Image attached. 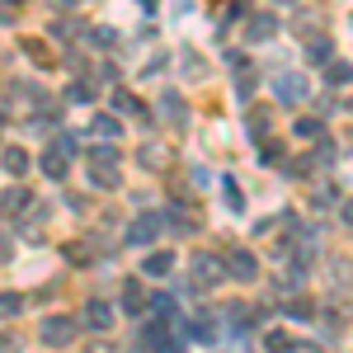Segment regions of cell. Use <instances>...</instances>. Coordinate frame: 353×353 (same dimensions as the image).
<instances>
[{
  "label": "cell",
  "mask_w": 353,
  "mask_h": 353,
  "mask_svg": "<svg viewBox=\"0 0 353 353\" xmlns=\"http://www.w3.org/2000/svg\"><path fill=\"white\" fill-rule=\"evenodd\" d=\"M14 94H19V99H24V104H33V109H48V94H43V85L33 81V85H14Z\"/></svg>",
  "instance_id": "d6986e66"
},
{
  "label": "cell",
  "mask_w": 353,
  "mask_h": 353,
  "mask_svg": "<svg viewBox=\"0 0 353 353\" xmlns=\"http://www.w3.org/2000/svg\"><path fill=\"white\" fill-rule=\"evenodd\" d=\"M269 132H273V128H269V109H254V113H250V137L264 141Z\"/></svg>",
  "instance_id": "4316f807"
},
{
  "label": "cell",
  "mask_w": 353,
  "mask_h": 353,
  "mask_svg": "<svg viewBox=\"0 0 353 353\" xmlns=\"http://www.w3.org/2000/svg\"><path fill=\"white\" fill-rule=\"evenodd\" d=\"M259 161H283V146H278V141H264V151H259Z\"/></svg>",
  "instance_id": "e575fe53"
},
{
  "label": "cell",
  "mask_w": 353,
  "mask_h": 353,
  "mask_svg": "<svg viewBox=\"0 0 353 353\" xmlns=\"http://www.w3.org/2000/svg\"><path fill=\"white\" fill-rule=\"evenodd\" d=\"M94 43L99 48H113V28H94Z\"/></svg>",
  "instance_id": "74e56055"
},
{
  "label": "cell",
  "mask_w": 353,
  "mask_h": 353,
  "mask_svg": "<svg viewBox=\"0 0 353 353\" xmlns=\"http://www.w3.org/2000/svg\"><path fill=\"white\" fill-rule=\"evenodd\" d=\"M43 174H48V179H57V184H61V179H66V174H71V161H66V156H61V151H52V146H48V151H43Z\"/></svg>",
  "instance_id": "8fae6325"
},
{
  "label": "cell",
  "mask_w": 353,
  "mask_h": 353,
  "mask_svg": "<svg viewBox=\"0 0 353 353\" xmlns=\"http://www.w3.org/2000/svg\"><path fill=\"white\" fill-rule=\"evenodd\" d=\"M0 165H5L10 174H24L28 170V151L24 146H5V151H0Z\"/></svg>",
  "instance_id": "2e32d148"
},
{
  "label": "cell",
  "mask_w": 353,
  "mask_h": 353,
  "mask_svg": "<svg viewBox=\"0 0 353 353\" xmlns=\"http://www.w3.org/2000/svg\"><path fill=\"white\" fill-rule=\"evenodd\" d=\"M250 85H254V71H250V66H236V94H241V99H250V94H254Z\"/></svg>",
  "instance_id": "4dcf8cb0"
},
{
  "label": "cell",
  "mask_w": 353,
  "mask_h": 353,
  "mask_svg": "<svg viewBox=\"0 0 353 353\" xmlns=\"http://www.w3.org/2000/svg\"><path fill=\"white\" fill-rule=\"evenodd\" d=\"M81 19H57V38H71V33H81Z\"/></svg>",
  "instance_id": "836d02e7"
},
{
  "label": "cell",
  "mask_w": 353,
  "mask_h": 353,
  "mask_svg": "<svg viewBox=\"0 0 353 353\" xmlns=\"http://www.w3.org/2000/svg\"><path fill=\"white\" fill-rule=\"evenodd\" d=\"M113 104H118V109H123V113H128V109H137V99H132V94H128V90H118V94H113Z\"/></svg>",
  "instance_id": "d590c367"
},
{
  "label": "cell",
  "mask_w": 353,
  "mask_h": 353,
  "mask_svg": "<svg viewBox=\"0 0 353 353\" xmlns=\"http://www.w3.org/2000/svg\"><path fill=\"white\" fill-rule=\"evenodd\" d=\"M273 90H278V99H283V104H301V99L311 94L306 76H292V71H283V76L273 81Z\"/></svg>",
  "instance_id": "5b68a950"
},
{
  "label": "cell",
  "mask_w": 353,
  "mask_h": 353,
  "mask_svg": "<svg viewBox=\"0 0 353 353\" xmlns=\"http://www.w3.org/2000/svg\"><path fill=\"white\" fill-rule=\"evenodd\" d=\"M245 33H250L254 43H264V38H273V33H278V19H273V14H254V19L245 24Z\"/></svg>",
  "instance_id": "5bb4252c"
},
{
  "label": "cell",
  "mask_w": 353,
  "mask_h": 353,
  "mask_svg": "<svg viewBox=\"0 0 353 353\" xmlns=\"http://www.w3.org/2000/svg\"><path fill=\"white\" fill-rule=\"evenodd\" d=\"M118 306H123V316H141V311H146V288H141L137 278H128V283H123V301H118Z\"/></svg>",
  "instance_id": "9c48e42d"
},
{
  "label": "cell",
  "mask_w": 353,
  "mask_h": 353,
  "mask_svg": "<svg viewBox=\"0 0 353 353\" xmlns=\"http://www.w3.org/2000/svg\"><path fill=\"white\" fill-rule=\"evenodd\" d=\"M273 5H297V0H273Z\"/></svg>",
  "instance_id": "ab89813d"
},
{
  "label": "cell",
  "mask_w": 353,
  "mask_h": 353,
  "mask_svg": "<svg viewBox=\"0 0 353 353\" xmlns=\"http://www.w3.org/2000/svg\"><path fill=\"white\" fill-rule=\"evenodd\" d=\"M90 170H118V146H94L90 151Z\"/></svg>",
  "instance_id": "e0dca14e"
},
{
  "label": "cell",
  "mask_w": 353,
  "mask_h": 353,
  "mask_svg": "<svg viewBox=\"0 0 353 353\" xmlns=\"http://www.w3.org/2000/svg\"><path fill=\"white\" fill-rule=\"evenodd\" d=\"M311 316H316V306H311V301L301 297V292H297V301H288V321H297V325H306Z\"/></svg>",
  "instance_id": "603a6c76"
},
{
  "label": "cell",
  "mask_w": 353,
  "mask_h": 353,
  "mask_svg": "<svg viewBox=\"0 0 353 353\" xmlns=\"http://www.w3.org/2000/svg\"><path fill=\"white\" fill-rule=\"evenodd\" d=\"M292 132H297L301 141H321V137H325V123H321V118H297Z\"/></svg>",
  "instance_id": "ffe728a7"
},
{
  "label": "cell",
  "mask_w": 353,
  "mask_h": 353,
  "mask_svg": "<svg viewBox=\"0 0 353 353\" xmlns=\"http://www.w3.org/2000/svg\"><path fill=\"white\" fill-rule=\"evenodd\" d=\"M226 325H236V330L250 325V311H245L241 301H226Z\"/></svg>",
  "instance_id": "f1b7e54d"
},
{
  "label": "cell",
  "mask_w": 353,
  "mask_h": 353,
  "mask_svg": "<svg viewBox=\"0 0 353 353\" xmlns=\"http://www.w3.org/2000/svg\"><path fill=\"white\" fill-rule=\"evenodd\" d=\"M165 161H170V151H165L161 141H151V146H141V165H146V170H165Z\"/></svg>",
  "instance_id": "44dd1931"
},
{
  "label": "cell",
  "mask_w": 353,
  "mask_h": 353,
  "mask_svg": "<svg viewBox=\"0 0 353 353\" xmlns=\"http://www.w3.org/2000/svg\"><path fill=\"white\" fill-rule=\"evenodd\" d=\"M306 57H311L316 66H330V61H334V43H330V38H311V48H306Z\"/></svg>",
  "instance_id": "ac0fdd59"
},
{
  "label": "cell",
  "mask_w": 353,
  "mask_h": 353,
  "mask_svg": "<svg viewBox=\"0 0 353 353\" xmlns=\"http://www.w3.org/2000/svg\"><path fill=\"white\" fill-rule=\"evenodd\" d=\"M146 311H151V321H165V325H170L179 306H174V297H170V292H156V297H146Z\"/></svg>",
  "instance_id": "7c38bea8"
},
{
  "label": "cell",
  "mask_w": 353,
  "mask_h": 353,
  "mask_svg": "<svg viewBox=\"0 0 353 353\" xmlns=\"http://www.w3.org/2000/svg\"><path fill=\"white\" fill-rule=\"evenodd\" d=\"M161 118H165V123H174V128H184V118H189V104H184L174 90H165V94H161Z\"/></svg>",
  "instance_id": "30bf717a"
},
{
  "label": "cell",
  "mask_w": 353,
  "mask_h": 353,
  "mask_svg": "<svg viewBox=\"0 0 353 353\" xmlns=\"http://www.w3.org/2000/svg\"><path fill=\"white\" fill-rule=\"evenodd\" d=\"M52 151H61V156L71 161V156L81 151V141H76V137H71V132H61V137H57V141H52Z\"/></svg>",
  "instance_id": "d6a6232c"
},
{
  "label": "cell",
  "mask_w": 353,
  "mask_h": 353,
  "mask_svg": "<svg viewBox=\"0 0 353 353\" xmlns=\"http://www.w3.org/2000/svg\"><path fill=\"white\" fill-rule=\"evenodd\" d=\"M28 203H33V193H28V189H5V193H0V212H5V217L24 212Z\"/></svg>",
  "instance_id": "4fadbf2b"
},
{
  "label": "cell",
  "mask_w": 353,
  "mask_h": 353,
  "mask_svg": "<svg viewBox=\"0 0 353 353\" xmlns=\"http://www.w3.org/2000/svg\"><path fill=\"white\" fill-rule=\"evenodd\" d=\"M66 99H71V104H90V99H94V85H90V81H76L71 90H66Z\"/></svg>",
  "instance_id": "f546056e"
},
{
  "label": "cell",
  "mask_w": 353,
  "mask_h": 353,
  "mask_svg": "<svg viewBox=\"0 0 353 353\" xmlns=\"http://www.w3.org/2000/svg\"><path fill=\"white\" fill-rule=\"evenodd\" d=\"M170 273H174V254L170 250H156V254L141 259V278H170Z\"/></svg>",
  "instance_id": "ba28073f"
},
{
  "label": "cell",
  "mask_w": 353,
  "mask_h": 353,
  "mask_svg": "<svg viewBox=\"0 0 353 353\" xmlns=\"http://www.w3.org/2000/svg\"><path fill=\"white\" fill-rule=\"evenodd\" d=\"M170 221L179 231H198V212H189V208H170Z\"/></svg>",
  "instance_id": "83f0119b"
},
{
  "label": "cell",
  "mask_w": 353,
  "mask_h": 353,
  "mask_svg": "<svg viewBox=\"0 0 353 353\" xmlns=\"http://www.w3.org/2000/svg\"><path fill=\"white\" fill-rule=\"evenodd\" d=\"M221 264H226V278H236V283H254V278H259V259H254V250H231Z\"/></svg>",
  "instance_id": "277c9868"
},
{
  "label": "cell",
  "mask_w": 353,
  "mask_h": 353,
  "mask_svg": "<svg viewBox=\"0 0 353 353\" xmlns=\"http://www.w3.org/2000/svg\"><path fill=\"white\" fill-rule=\"evenodd\" d=\"M76 334H81V321H71V316H48V321L38 325V339L52 344V349H66Z\"/></svg>",
  "instance_id": "7a4b0ae2"
},
{
  "label": "cell",
  "mask_w": 353,
  "mask_h": 353,
  "mask_svg": "<svg viewBox=\"0 0 353 353\" xmlns=\"http://www.w3.org/2000/svg\"><path fill=\"white\" fill-rule=\"evenodd\" d=\"M221 189H226V208H231V212H245V193H241V184H236L231 174L221 179Z\"/></svg>",
  "instance_id": "484cf974"
},
{
  "label": "cell",
  "mask_w": 353,
  "mask_h": 353,
  "mask_svg": "<svg viewBox=\"0 0 353 353\" xmlns=\"http://www.w3.org/2000/svg\"><path fill=\"white\" fill-rule=\"evenodd\" d=\"M245 5H250V0H231V5H226V19H241Z\"/></svg>",
  "instance_id": "8d00e7d4"
},
{
  "label": "cell",
  "mask_w": 353,
  "mask_h": 353,
  "mask_svg": "<svg viewBox=\"0 0 353 353\" xmlns=\"http://www.w3.org/2000/svg\"><path fill=\"white\" fill-rule=\"evenodd\" d=\"M161 226H165V217H161V212H137V217H132V226L123 231V241H128V245H137V250H146V245H151L156 236H161Z\"/></svg>",
  "instance_id": "3957f363"
},
{
  "label": "cell",
  "mask_w": 353,
  "mask_h": 353,
  "mask_svg": "<svg viewBox=\"0 0 353 353\" xmlns=\"http://www.w3.org/2000/svg\"><path fill=\"white\" fill-rule=\"evenodd\" d=\"M278 288H283V292H301V288H306V264H288V278H283V283H278Z\"/></svg>",
  "instance_id": "7402d4cb"
},
{
  "label": "cell",
  "mask_w": 353,
  "mask_h": 353,
  "mask_svg": "<svg viewBox=\"0 0 353 353\" xmlns=\"http://www.w3.org/2000/svg\"><path fill=\"white\" fill-rule=\"evenodd\" d=\"M325 81H330V90H344V85L353 81V71H349V61H344V57H334V61L325 66Z\"/></svg>",
  "instance_id": "9a60e30c"
},
{
  "label": "cell",
  "mask_w": 353,
  "mask_h": 353,
  "mask_svg": "<svg viewBox=\"0 0 353 353\" xmlns=\"http://www.w3.org/2000/svg\"><path fill=\"white\" fill-rule=\"evenodd\" d=\"M90 128H94V137H118L123 132V123H118V118H113V113H99V118H94V123H90Z\"/></svg>",
  "instance_id": "cb8c5ba5"
},
{
  "label": "cell",
  "mask_w": 353,
  "mask_h": 353,
  "mask_svg": "<svg viewBox=\"0 0 353 353\" xmlns=\"http://www.w3.org/2000/svg\"><path fill=\"white\" fill-rule=\"evenodd\" d=\"M10 5H19V0H10Z\"/></svg>",
  "instance_id": "b9f144b4"
},
{
  "label": "cell",
  "mask_w": 353,
  "mask_h": 353,
  "mask_svg": "<svg viewBox=\"0 0 353 353\" xmlns=\"http://www.w3.org/2000/svg\"><path fill=\"white\" fill-rule=\"evenodd\" d=\"M269 349H273V353L288 349V334H283V330H273V334H269Z\"/></svg>",
  "instance_id": "f35d334b"
},
{
  "label": "cell",
  "mask_w": 353,
  "mask_h": 353,
  "mask_svg": "<svg viewBox=\"0 0 353 353\" xmlns=\"http://www.w3.org/2000/svg\"><path fill=\"white\" fill-rule=\"evenodd\" d=\"M81 325L85 330H109L113 325V306L104 297H90V301H85V311H81Z\"/></svg>",
  "instance_id": "8992f818"
},
{
  "label": "cell",
  "mask_w": 353,
  "mask_h": 353,
  "mask_svg": "<svg viewBox=\"0 0 353 353\" xmlns=\"http://www.w3.org/2000/svg\"><path fill=\"white\" fill-rule=\"evenodd\" d=\"M24 311V297L19 292H0V321H14Z\"/></svg>",
  "instance_id": "d4e9b609"
},
{
  "label": "cell",
  "mask_w": 353,
  "mask_h": 353,
  "mask_svg": "<svg viewBox=\"0 0 353 353\" xmlns=\"http://www.w3.org/2000/svg\"><path fill=\"white\" fill-rule=\"evenodd\" d=\"M141 349H146V353L174 349V339H170V325H165V321H146V325H141Z\"/></svg>",
  "instance_id": "52a82bcc"
},
{
  "label": "cell",
  "mask_w": 353,
  "mask_h": 353,
  "mask_svg": "<svg viewBox=\"0 0 353 353\" xmlns=\"http://www.w3.org/2000/svg\"><path fill=\"white\" fill-rule=\"evenodd\" d=\"M141 5H146V10H151V5H156V0H141Z\"/></svg>",
  "instance_id": "60d3db41"
},
{
  "label": "cell",
  "mask_w": 353,
  "mask_h": 353,
  "mask_svg": "<svg viewBox=\"0 0 353 353\" xmlns=\"http://www.w3.org/2000/svg\"><path fill=\"white\" fill-rule=\"evenodd\" d=\"M193 292H212L221 278H226V264H221L217 254H193Z\"/></svg>",
  "instance_id": "6da1fadb"
},
{
  "label": "cell",
  "mask_w": 353,
  "mask_h": 353,
  "mask_svg": "<svg viewBox=\"0 0 353 353\" xmlns=\"http://www.w3.org/2000/svg\"><path fill=\"white\" fill-rule=\"evenodd\" d=\"M90 179H94L99 189H118V184H123V174H118V170H90Z\"/></svg>",
  "instance_id": "1f68e13d"
}]
</instances>
